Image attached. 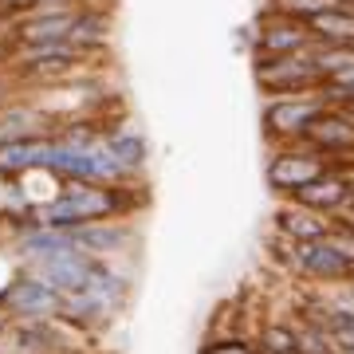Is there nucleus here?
Segmentation results:
<instances>
[{
	"mask_svg": "<svg viewBox=\"0 0 354 354\" xmlns=\"http://www.w3.org/2000/svg\"><path fill=\"white\" fill-rule=\"evenodd\" d=\"M327 102L319 95V87L311 91H295V95H272L264 102V134L272 146H291V142H304L311 118L323 111Z\"/></svg>",
	"mask_w": 354,
	"mask_h": 354,
	"instance_id": "2",
	"label": "nucleus"
},
{
	"mask_svg": "<svg viewBox=\"0 0 354 354\" xmlns=\"http://www.w3.org/2000/svg\"><path fill=\"white\" fill-rule=\"evenodd\" d=\"M346 111H351V114H354V102H351V106H346Z\"/></svg>",
	"mask_w": 354,
	"mask_h": 354,
	"instance_id": "30",
	"label": "nucleus"
},
{
	"mask_svg": "<svg viewBox=\"0 0 354 354\" xmlns=\"http://www.w3.org/2000/svg\"><path fill=\"white\" fill-rule=\"evenodd\" d=\"M304 146L319 150L327 162H335V158H354V114L346 106H323L311 118V127H307Z\"/></svg>",
	"mask_w": 354,
	"mask_h": 354,
	"instance_id": "8",
	"label": "nucleus"
},
{
	"mask_svg": "<svg viewBox=\"0 0 354 354\" xmlns=\"http://www.w3.org/2000/svg\"><path fill=\"white\" fill-rule=\"evenodd\" d=\"M327 169V158L304 142H291V146H276L272 150V162H268V185L272 193L279 197H291V193L307 185V181H315L319 174Z\"/></svg>",
	"mask_w": 354,
	"mask_h": 354,
	"instance_id": "5",
	"label": "nucleus"
},
{
	"mask_svg": "<svg viewBox=\"0 0 354 354\" xmlns=\"http://www.w3.org/2000/svg\"><path fill=\"white\" fill-rule=\"evenodd\" d=\"M307 32L315 44H335V48H354V12L346 8H327V12H315L311 20H304Z\"/></svg>",
	"mask_w": 354,
	"mask_h": 354,
	"instance_id": "17",
	"label": "nucleus"
},
{
	"mask_svg": "<svg viewBox=\"0 0 354 354\" xmlns=\"http://www.w3.org/2000/svg\"><path fill=\"white\" fill-rule=\"evenodd\" d=\"M106 39H111V12L106 8H95V4H79L75 28H71V44L83 55H91V51L106 48Z\"/></svg>",
	"mask_w": 354,
	"mask_h": 354,
	"instance_id": "16",
	"label": "nucleus"
},
{
	"mask_svg": "<svg viewBox=\"0 0 354 354\" xmlns=\"http://www.w3.org/2000/svg\"><path fill=\"white\" fill-rule=\"evenodd\" d=\"M95 264H99V256H87L83 248H75V244L67 241L64 248H55V252H48V256H36V260H28V264H20V268L32 272V276H39L44 283H51V288H59V291H79L87 283Z\"/></svg>",
	"mask_w": 354,
	"mask_h": 354,
	"instance_id": "6",
	"label": "nucleus"
},
{
	"mask_svg": "<svg viewBox=\"0 0 354 354\" xmlns=\"http://www.w3.org/2000/svg\"><path fill=\"white\" fill-rule=\"evenodd\" d=\"M12 102V83L4 79V71H0V106H8Z\"/></svg>",
	"mask_w": 354,
	"mask_h": 354,
	"instance_id": "23",
	"label": "nucleus"
},
{
	"mask_svg": "<svg viewBox=\"0 0 354 354\" xmlns=\"http://www.w3.org/2000/svg\"><path fill=\"white\" fill-rule=\"evenodd\" d=\"M0 71H4V67H0Z\"/></svg>",
	"mask_w": 354,
	"mask_h": 354,
	"instance_id": "32",
	"label": "nucleus"
},
{
	"mask_svg": "<svg viewBox=\"0 0 354 354\" xmlns=\"http://www.w3.org/2000/svg\"><path fill=\"white\" fill-rule=\"evenodd\" d=\"M64 232L75 248H83L87 256H99V260H106V256H114V252H127L130 244L138 241V232H134V225H127V216L87 221V225L64 228Z\"/></svg>",
	"mask_w": 354,
	"mask_h": 354,
	"instance_id": "9",
	"label": "nucleus"
},
{
	"mask_svg": "<svg viewBox=\"0 0 354 354\" xmlns=\"http://www.w3.org/2000/svg\"><path fill=\"white\" fill-rule=\"evenodd\" d=\"M51 158V134L44 138H20V142H0V177L16 181V177L32 174V169H48Z\"/></svg>",
	"mask_w": 354,
	"mask_h": 354,
	"instance_id": "14",
	"label": "nucleus"
},
{
	"mask_svg": "<svg viewBox=\"0 0 354 354\" xmlns=\"http://www.w3.org/2000/svg\"><path fill=\"white\" fill-rule=\"evenodd\" d=\"M8 323H12V315H8V311H4V307H0V335H4V330H8Z\"/></svg>",
	"mask_w": 354,
	"mask_h": 354,
	"instance_id": "24",
	"label": "nucleus"
},
{
	"mask_svg": "<svg viewBox=\"0 0 354 354\" xmlns=\"http://www.w3.org/2000/svg\"><path fill=\"white\" fill-rule=\"evenodd\" d=\"M346 283H351V299H354V279H346Z\"/></svg>",
	"mask_w": 354,
	"mask_h": 354,
	"instance_id": "29",
	"label": "nucleus"
},
{
	"mask_svg": "<svg viewBox=\"0 0 354 354\" xmlns=\"http://www.w3.org/2000/svg\"><path fill=\"white\" fill-rule=\"evenodd\" d=\"M330 225H342V228H351V232H354V189L346 193V201L330 213Z\"/></svg>",
	"mask_w": 354,
	"mask_h": 354,
	"instance_id": "22",
	"label": "nucleus"
},
{
	"mask_svg": "<svg viewBox=\"0 0 354 354\" xmlns=\"http://www.w3.org/2000/svg\"><path fill=\"white\" fill-rule=\"evenodd\" d=\"M55 118L39 111L36 102H8L0 106V142H20V138H44L55 134Z\"/></svg>",
	"mask_w": 354,
	"mask_h": 354,
	"instance_id": "13",
	"label": "nucleus"
},
{
	"mask_svg": "<svg viewBox=\"0 0 354 354\" xmlns=\"http://www.w3.org/2000/svg\"><path fill=\"white\" fill-rule=\"evenodd\" d=\"M311 48H315V39H311L304 20L272 12V8L260 12V24L252 28V51L256 55H295V51H311Z\"/></svg>",
	"mask_w": 354,
	"mask_h": 354,
	"instance_id": "7",
	"label": "nucleus"
},
{
	"mask_svg": "<svg viewBox=\"0 0 354 354\" xmlns=\"http://www.w3.org/2000/svg\"><path fill=\"white\" fill-rule=\"evenodd\" d=\"M256 83L268 99L272 95H295V91H311L323 79L315 71L311 51H295V55H256Z\"/></svg>",
	"mask_w": 354,
	"mask_h": 354,
	"instance_id": "4",
	"label": "nucleus"
},
{
	"mask_svg": "<svg viewBox=\"0 0 354 354\" xmlns=\"http://www.w3.org/2000/svg\"><path fill=\"white\" fill-rule=\"evenodd\" d=\"M354 189V177L346 174H335V169H323V174L315 177V181H307V185H299V189L291 193L288 201L304 205V209H311V213H323L330 216L335 209H339L342 201H346V193Z\"/></svg>",
	"mask_w": 354,
	"mask_h": 354,
	"instance_id": "12",
	"label": "nucleus"
},
{
	"mask_svg": "<svg viewBox=\"0 0 354 354\" xmlns=\"http://www.w3.org/2000/svg\"><path fill=\"white\" fill-rule=\"evenodd\" d=\"M252 346L248 339H236V335H228V339H213V342H205L201 354H244Z\"/></svg>",
	"mask_w": 354,
	"mask_h": 354,
	"instance_id": "21",
	"label": "nucleus"
},
{
	"mask_svg": "<svg viewBox=\"0 0 354 354\" xmlns=\"http://www.w3.org/2000/svg\"><path fill=\"white\" fill-rule=\"evenodd\" d=\"M276 354H299V351H295V346H291V351H276Z\"/></svg>",
	"mask_w": 354,
	"mask_h": 354,
	"instance_id": "28",
	"label": "nucleus"
},
{
	"mask_svg": "<svg viewBox=\"0 0 354 354\" xmlns=\"http://www.w3.org/2000/svg\"><path fill=\"white\" fill-rule=\"evenodd\" d=\"M0 307L12 319H59V311H64V291L20 268L4 283V291H0Z\"/></svg>",
	"mask_w": 354,
	"mask_h": 354,
	"instance_id": "3",
	"label": "nucleus"
},
{
	"mask_svg": "<svg viewBox=\"0 0 354 354\" xmlns=\"http://www.w3.org/2000/svg\"><path fill=\"white\" fill-rule=\"evenodd\" d=\"M351 279H354V268H351Z\"/></svg>",
	"mask_w": 354,
	"mask_h": 354,
	"instance_id": "31",
	"label": "nucleus"
},
{
	"mask_svg": "<svg viewBox=\"0 0 354 354\" xmlns=\"http://www.w3.org/2000/svg\"><path fill=\"white\" fill-rule=\"evenodd\" d=\"M79 8H32L12 20V44H51V39H71Z\"/></svg>",
	"mask_w": 354,
	"mask_h": 354,
	"instance_id": "10",
	"label": "nucleus"
},
{
	"mask_svg": "<svg viewBox=\"0 0 354 354\" xmlns=\"http://www.w3.org/2000/svg\"><path fill=\"white\" fill-rule=\"evenodd\" d=\"M51 354H83V351H75V346H71V351H51Z\"/></svg>",
	"mask_w": 354,
	"mask_h": 354,
	"instance_id": "26",
	"label": "nucleus"
},
{
	"mask_svg": "<svg viewBox=\"0 0 354 354\" xmlns=\"http://www.w3.org/2000/svg\"><path fill=\"white\" fill-rule=\"evenodd\" d=\"M276 232L288 236V241H295V244H307V241L327 236L330 221L323 213H311V209H304V205L288 201V205H279V213H276Z\"/></svg>",
	"mask_w": 354,
	"mask_h": 354,
	"instance_id": "15",
	"label": "nucleus"
},
{
	"mask_svg": "<svg viewBox=\"0 0 354 354\" xmlns=\"http://www.w3.org/2000/svg\"><path fill=\"white\" fill-rule=\"evenodd\" d=\"M260 342H264L268 354L291 351V346H295V330H291V327H279V323H268V327L260 330Z\"/></svg>",
	"mask_w": 354,
	"mask_h": 354,
	"instance_id": "20",
	"label": "nucleus"
},
{
	"mask_svg": "<svg viewBox=\"0 0 354 354\" xmlns=\"http://www.w3.org/2000/svg\"><path fill=\"white\" fill-rule=\"evenodd\" d=\"M335 4H339V0H272L268 8H272V12H283V16H295V20H311L315 12H327Z\"/></svg>",
	"mask_w": 354,
	"mask_h": 354,
	"instance_id": "19",
	"label": "nucleus"
},
{
	"mask_svg": "<svg viewBox=\"0 0 354 354\" xmlns=\"http://www.w3.org/2000/svg\"><path fill=\"white\" fill-rule=\"evenodd\" d=\"M142 205V197L130 185H91V181H64L48 205H36V225L44 228H75L87 221H111L130 216Z\"/></svg>",
	"mask_w": 354,
	"mask_h": 354,
	"instance_id": "1",
	"label": "nucleus"
},
{
	"mask_svg": "<svg viewBox=\"0 0 354 354\" xmlns=\"http://www.w3.org/2000/svg\"><path fill=\"white\" fill-rule=\"evenodd\" d=\"M291 264L299 268L304 276L311 279H327V283H335V279H351V260L335 248V241L330 236H319V241H307V244H295V256H291Z\"/></svg>",
	"mask_w": 354,
	"mask_h": 354,
	"instance_id": "11",
	"label": "nucleus"
},
{
	"mask_svg": "<svg viewBox=\"0 0 354 354\" xmlns=\"http://www.w3.org/2000/svg\"><path fill=\"white\" fill-rule=\"evenodd\" d=\"M102 138H106V150L114 153V162L122 165V169H130L134 177H138L142 169H146L150 146H146V138H142L138 130H118V127H111V122H106Z\"/></svg>",
	"mask_w": 354,
	"mask_h": 354,
	"instance_id": "18",
	"label": "nucleus"
},
{
	"mask_svg": "<svg viewBox=\"0 0 354 354\" xmlns=\"http://www.w3.org/2000/svg\"><path fill=\"white\" fill-rule=\"evenodd\" d=\"M244 354H268V351H256V346H248V351H244Z\"/></svg>",
	"mask_w": 354,
	"mask_h": 354,
	"instance_id": "27",
	"label": "nucleus"
},
{
	"mask_svg": "<svg viewBox=\"0 0 354 354\" xmlns=\"http://www.w3.org/2000/svg\"><path fill=\"white\" fill-rule=\"evenodd\" d=\"M79 4H95V8H106V0H79Z\"/></svg>",
	"mask_w": 354,
	"mask_h": 354,
	"instance_id": "25",
	"label": "nucleus"
}]
</instances>
